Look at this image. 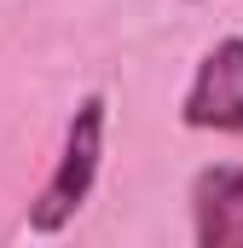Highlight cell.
I'll list each match as a JSON object with an SVG mask.
<instances>
[{
	"mask_svg": "<svg viewBox=\"0 0 243 248\" xmlns=\"http://www.w3.org/2000/svg\"><path fill=\"white\" fill-rule=\"evenodd\" d=\"M104 98L99 93H87L81 104H75V116L64 127V150H58V168H52V179L41 190V202L29 208V231H64L75 214H81V202H87V190L99 179V162H104Z\"/></svg>",
	"mask_w": 243,
	"mask_h": 248,
	"instance_id": "obj_1",
	"label": "cell"
},
{
	"mask_svg": "<svg viewBox=\"0 0 243 248\" xmlns=\"http://www.w3.org/2000/svg\"><path fill=\"white\" fill-rule=\"evenodd\" d=\"M180 116L203 133H243V35H226L203 52Z\"/></svg>",
	"mask_w": 243,
	"mask_h": 248,
	"instance_id": "obj_2",
	"label": "cell"
},
{
	"mask_svg": "<svg viewBox=\"0 0 243 248\" xmlns=\"http://www.w3.org/2000/svg\"><path fill=\"white\" fill-rule=\"evenodd\" d=\"M191 225L203 248H243V168L220 162L191 179Z\"/></svg>",
	"mask_w": 243,
	"mask_h": 248,
	"instance_id": "obj_3",
	"label": "cell"
}]
</instances>
